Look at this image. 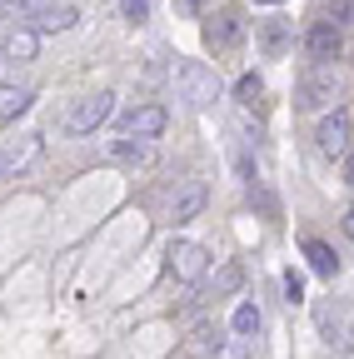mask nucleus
I'll return each instance as SVG.
<instances>
[{
  "instance_id": "obj_1",
  "label": "nucleus",
  "mask_w": 354,
  "mask_h": 359,
  "mask_svg": "<svg viewBox=\"0 0 354 359\" xmlns=\"http://www.w3.org/2000/svg\"><path fill=\"white\" fill-rule=\"evenodd\" d=\"M175 90L190 110H210L219 100V75L205 65V60H180L175 65Z\"/></svg>"
},
{
  "instance_id": "obj_2",
  "label": "nucleus",
  "mask_w": 354,
  "mask_h": 359,
  "mask_svg": "<svg viewBox=\"0 0 354 359\" xmlns=\"http://www.w3.org/2000/svg\"><path fill=\"white\" fill-rule=\"evenodd\" d=\"M334 95H339V85H334V75H329L325 65L304 70V75H299V85H294L299 110H329V105H334Z\"/></svg>"
},
{
  "instance_id": "obj_3",
  "label": "nucleus",
  "mask_w": 354,
  "mask_h": 359,
  "mask_svg": "<svg viewBox=\"0 0 354 359\" xmlns=\"http://www.w3.org/2000/svg\"><path fill=\"white\" fill-rule=\"evenodd\" d=\"M110 110H115V95H110V90H100V95L75 100V105H70V115H65V125H70L75 135H90V130H100V125L110 120Z\"/></svg>"
},
{
  "instance_id": "obj_4",
  "label": "nucleus",
  "mask_w": 354,
  "mask_h": 359,
  "mask_svg": "<svg viewBox=\"0 0 354 359\" xmlns=\"http://www.w3.org/2000/svg\"><path fill=\"white\" fill-rule=\"evenodd\" d=\"M40 160V135H15V140L0 145V180H11L20 170H30Z\"/></svg>"
},
{
  "instance_id": "obj_5",
  "label": "nucleus",
  "mask_w": 354,
  "mask_h": 359,
  "mask_svg": "<svg viewBox=\"0 0 354 359\" xmlns=\"http://www.w3.org/2000/svg\"><path fill=\"white\" fill-rule=\"evenodd\" d=\"M165 259H170V275H175V280H200L205 264H210L205 245H195V240H175Z\"/></svg>"
},
{
  "instance_id": "obj_6",
  "label": "nucleus",
  "mask_w": 354,
  "mask_h": 359,
  "mask_svg": "<svg viewBox=\"0 0 354 359\" xmlns=\"http://www.w3.org/2000/svg\"><path fill=\"white\" fill-rule=\"evenodd\" d=\"M165 125H170V110L165 105H135V110L125 115V135H130V140H160Z\"/></svg>"
},
{
  "instance_id": "obj_7",
  "label": "nucleus",
  "mask_w": 354,
  "mask_h": 359,
  "mask_svg": "<svg viewBox=\"0 0 354 359\" xmlns=\"http://www.w3.org/2000/svg\"><path fill=\"white\" fill-rule=\"evenodd\" d=\"M339 45H344L339 25H334V20H320V25H309V35H304V55L315 60V65H325V60L339 55Z\"/></svg>"
},
{
  "instance_id": "obj_8",
  "label": "nucleus",
  "mask_w": 354,
  "mask_h": 359,
  "mask_svg": "<svg viewBox=\"0 0 354 359\" xmlns=\"http://www.w3.org/2000/svg\"><path fill=\"white\" fill-rule=\"evenodd\" d=\"M320 155H329V160H339V155H349V115L344 110H334V115H325L320 120Z\"/></svg>"
},
{
  "instance_id": "obj_9",
  "label": "nucleus",
  "mask_w": 354,
  "mask_h": 359,
  "mask_svg": "<svg viewBox=\"0 0 354 359\" xmlns=\"http://www.w3.org/2000/svg\"><path fill=\"white\" fill-rule=\"evenodd\" d=\"M205 200H210L205 180H185V185L175 190V200H170V219H175V224H190V219L205 210Z\"/></svg>"
},
{
  "instance_id": "obj_10",
  "label": "nucleus",
  "mask_w": 354,
  "mask_h": 359,
  "mask_svg": "<svg viewBox=\"0 0 354 359\" xmlns=\"http://www.w3.org/2000/svg\"><path fill=\"white\" fill-rule=\"evenodd\" d=\"M240 11H219V15H210V25H205V45L210 50H225V45H235L240 40Z\"/></svg>"
},
{
  "instance_id": "obj_11",
  "label": "nucleus",
  "mask_w": 354,
  "mask_h": 359,
  "mask_svg": "<svg viewBox=\"0 0 354 359\" xmlns=\"http://www.w3.org/2000/svg\"><path fill=\"white\" fill-rule=\"evenodd\" d=\"M65 6L60 0H11L6 15H20V20H35V30H50V20L60 15Z\"/></svg>"
},
{
  "instance_id": "obj_12",
  "label": "nucleus",
  "mask_w": 354,
  "mask_h": 359,
  "mask_svg": "<svg viewBox=\"0 0 354 359\" xmlns=\"http://www.w3.org/2000/svg\"><path fill=\"white\" fill-rule=\"evenodd\" d=\"M35 50H40V35L35 30H11L6 40H0V60H11V65L35 60Z\"/></svg>"
},
{
  "instance_id": "obj_13",
  "label": "nucleus",
  "mask_w": 354,
  "mask_h": 359,
  "mask_svg": "<svg viewBox=\"0 0 354 359\" xmlns=\"http://www.w3.org/2000/svg\"><path fill=\"white\" fill-rule=\"evenodd\" d=\"M304 259H309V269H315L320 280H334V275H339V255H334V245H325V240H304Z\"/></svg>"
},
{
  "instance_id": "obj_14",
  "label": "nucleus",
  "mask_w": 354,
  "mask_h": 359,
  "mask_svg": "<svg viewBox=\"0 0 354 359\" xmlns=\"http://www.w3.org/2000/svg\"><path fill=\"white\" fill-rule=\"evenodd\" d=\"M240 285H245V264L225 259V264L215 269V280H210V294H215V299H225V294H235Z\"/></svg>"
},
{
  "instance_id": "obj_15",
  "label": "nucleus",
  "mask_w": 354,
  "mask_h": 359,
  "mask_svg": "<svg viewBox=\"0 0 354 359\" xmlns=\"http://www.w3.org/2000/svg\"><path fill=\"white\" fill-rule=\"evenodd\" d=\"M150 155H155L150 140H130V135L110 145V160H120V165H150Z\"/></svg>"
},
{
  "instance_id": "obj_16",
  "label": "nucleus",
  "mask_w": 354,
  "mask_h": 359,
  "mask_svg": "<svg viewBox=\"0 0 354 359\" xmlns=\"http://www.w3.org/2000/svg\"><path fill=\"white\" fill-rule=\"evenodd\" d=\"M259 45H264V55H270V60H280V55H285V45H290V25H285V20H264Z\"/></svg>"
},
{
  "instance_id": "obj_17",
  "label": "nucleus",
  "mask_w": 354,
  "mask_h": 359,
  "mask_svg": "<svg viewBox=\"0 0 354 359\" xmlns=\"http://www.w3.org/2000/svg\"><path fill=\"white\" fill-rule=\"evenodd\" d=\"M25 110H30V90L0 85V120H15V115H25Z\"/></svg>"
},
{
  "instance_id": "obj_18",
  "label": "nucleus",
  "mask_w": 354,
  "mask_h": 359,
  "mask_svg": "<svg viewBox=\"0 0 354 359\" xmlns=\"http://www.w3.org/2000/svg\"><path fill=\"white\" fill-rule=\"evenodd\" d=\"M259 95H264V80H259V70H250V75H240V80H235V100H240V105H254Z\"/></svg>"
},
{
  "instance_id": "obj_19",
  "label": "nucleus",
  "mask_w": 354,
  "mask_h": 359,
  "mask_svg": "<svg viewBox=\"0 0 354 359\" xmlns=\"http://www.w3.org/2000/svg\"><path fill=\"white\" fill-rule=\"evenodd\" d=\"M235 334H240V339L259 334V309H254V304H240V309H235Z\"/></svg>"
},
{
  "instance_id": "obj_20",
  "label": "nucleus",
  "mask_w": 354,
  "mask_h": 359,
  "mask_svg": "<svg viewBox=\"0 0 354 359\" xmlns=\"http://www.w3.org/2000/svg\"><path fill=\"white\" fill-rule=\"evenodd\" d=\"M120 11H125V20H130V25H140V20L150 15V0H120Z\"/></svg>"
},
{
  "instance_id": "obj_21",
  "label": "nucleus",
  "mask_w": 354,
  "mask_h": 359,
  "mask_svg": "<svg viewBox=\"0 0 354 359\" xmlns=\"http://www.w3.org/2000/svg\"><path fill=\"white\" fill-rule=\"evenodd\" d=\"M285 299L299 304L304 299V280H299V269H285Z\"/></svg>"
},
{
  "instance_id": "obj_22",
  "label": "nucleus",
  "mask_w": 354,
  "mask_h": 359,
  "mask_svg": "<svg viewBox=\"0 0 354 359\" xmlns=\"http://www.w3.org/2000/svg\"><path fill=\"white\" fill-rule=\"evenodd\" d=\"M175 11H180V15H190V20H195V15H205V0H175Z\"/></svg>"
},
{
  "instance_id": "obj_23",
  "label": "nucleus",
  "mask_w": 354,
  "mask_h": 359,
  "mask_svg": "<svg viewBox=\"0 0 354 359\" xmlns=\"http://www.w3.org/2000/svg\"><path fill=\"white\" fill-rule=\"evenodd\" d=\"M225 359H250V344H230V349H225Z\"/></svg>"
},
{
  "instance_id": "obj_24",
  "label": "nucleus",
  "mask_w": 354,
  "mask_h": 359,
  "mask_svg": "<svg viewBox=\"0 0 354 359\" xmlns=\"http://www.w3.org/2000/svg\"><path fill=\"white\" fill-rule=\"evenodd\" d=\"M339 20H349V25H354V0H339Z\"/></svg>"
},
{
  "instance_id": "obj_25",
  "label": "nucleus",
  "mask_w": 354,
  "mask_h": 359,
  "mask_svg": "<svg viewBox=\"0 0 354 359\" xmlns=\"http://www.w3.org/2000/svg\"><path fill=\"white\" fill-rule=\"evenodd\" d=\"M344 235H349V240H354V205H349V210H344Z\"/></svg>"
},
{
  "instance_id": "obj_26",
  "label": "nucleus",
  "mask_w": 354,
  "mask_h": 359,
  "mask_svg": "<svg viewBox=\"0 0 354 359\" xmlns=\"http://www.w3.org/2000/svg\"><path fill=\"white\" fill-rule=\"evenodd\" d=\"M259 6H280V0H259Z\"/></svg>"
}]
</instances>
